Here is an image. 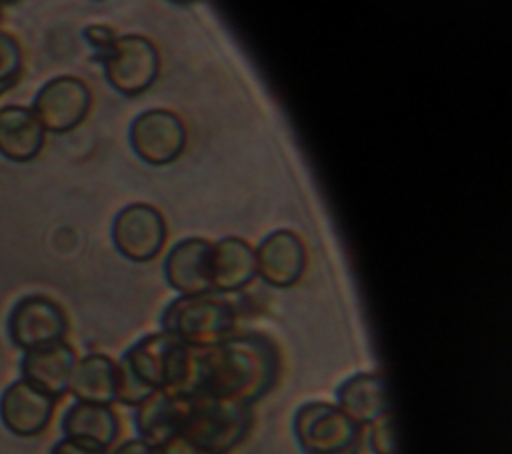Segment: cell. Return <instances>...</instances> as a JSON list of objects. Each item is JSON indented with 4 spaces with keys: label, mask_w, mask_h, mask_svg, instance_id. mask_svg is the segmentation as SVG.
Wrapping results in <instances>:
<instances>
[{
    "label": "cell",
    "mask_w": 512,
    "mask_h": 454,
    "mask_svg": "<svg viewBox=\"0 0 512 454\" xmlns=\"http://www.w3.org/2000/svg\"><path fill=\"white\" fill-rule=\"evenodd\" d=\"M62 432L64 438L108 450L120 434V420L112 406L76 400L62 416Z\"/></svg>",
    "instance_id": "cell-17"
},
{
    "label": "cell",
    "mask_w": 512,
    "mask_h": 454,
    "mask_svg": "<svg viewBox=\"0 0 512 454\" xmlns=\"http://www.w3.org/2000/svg\"><path fill=\"white\" fill-rule=\"evenodd\" d=\"M242 292L178 296L160 314V330L190 348L214 346L236 332L238 320L248 310Z\"/></svg>",
    "instance_id": "cell-2"
},
{
    "label": "cell",
    "mask_w": 512,
    "mask_h": 454,
    "mask_svg": "<svg viewBox=\"0 0 512 454\" xmlns=\"http://www.w3.org/2000/svg\"><path fill=\"white\" fill-rule=\"evenodd\" d=\"M66 332L68 316L64 308L44 294L20 298L8 314V336L24 352L64 340Z\"/></svg>",
    "instance_id": "cell-8"
},
{
    "label": "cell",
    "mask_w": 512,
    "mask_h": 454,
    "mask_svg": "<svg viewBox=\"0 0 512 454\" xmlns=\"http://www.w3.org/2000/svg\"><path fill=\"white\" fill-rule=\"evenodd\" d=\"M56 400L24 378L12 382L0 398V418L16 436H38L52 420Z\"/></svg>",
    "instance_id": "cell-12"
},
{
    "label": "cell",
    "mask_w": 512,
    "mask_h": 454,
    "mask_svg": "<svg viewBox=\"0 0 512 454\" xmlns=\"http://www.w3.org/2000/svg\"><path fill=\"white\" fill-rule=\"evenodd\" d=\"M334 396L336 406L362 428L390 412L386 380L376 372L352 374L336 388Z\"/></svg>",
    "instance_id": "cell-16"
},
{
    "label": "cell",
    "mask_w": 512,
    "mask_h": 454,
    "mask_svg": "<svg viewBox=\"0 0 512 454\" xmlns=\"http://www.w3.org/2000/svg\"><path fill=\"white\" fill-rule=\"evenodd\" d=\"M76 360V352L66 340L44 344L24 352L20 362L22 378L58 400L68 392V382Z\"/></svg>",
    "instance_id": "cell-14"
},
{
    "label": "cell",
    "mask_w": 512,
    "mask_h": 454,
    "mask_svg": "<svg viewBox=\"0 0 512 454\" xmlns=\"http://www.w3.org/2000/svg\"><path fill=\"white\" fill-rule=\"evenodd\" d=\"M184 408V396L156 390L140 406H136L134 424L140 440L156 446L178 434Z\"/></svg>",
    "instance_id": "cell-20"
},
{
    "label": "cell",
    "mask_w": 512,
    "mask_h": 454,
    "mask_svg": "<svg viewBox=\"0 0 512 454\" xmlns=\"http://www.w3.org/2000/svg\"><path fill=\"white\" fill-rule=\"evenodd\" d=\"M92 106L90 86L78 76H56L48 80L32 102V112L44 130L64 134L80 126Z\"/></svg>",
    "instance_id": "cell-7"
},
{
    "label": "cell",
    "mask_w": 512,
    "mask_h": 454,
    "mask_svg": "<svg viewBox=\"0 0 512 454\" xmlns=\"http://www.w3.org/2000/svg\"><path fill=\"white\" fill-rule=\"evenodd\" d=\"M112 454H152V446L140 438H132L122 442Z\"/></svg>",
    "instance_id": "cell-26"
},
{
    "label": "cell",
    "mask_w": 512,
    "mask_h": 454,
    "mask_svg": "<svg viewBox=\"0 0 512 454\" xmlns=\"http://www.w3.org/2000/svg\"><path fill=\"white\" fill-rule=\"evenodd\" d=\"M368 446L374 454H398L392 412L368 424Z\"/></svg>",
    "instance_id": "cell-22"
},
{
    "label": "cell",
    "mask_w": 512,
    "mask_h": 454,
    "mask_svg": "<svg viewBox=\"0 0 512 454\" xmlns=\"http://www.w3.org/2000/svg\"><path fill=\"white\" fill-rule=\"evenodd\" d=\"M256 278L274 288H288L296 284L308 262L302 238L288 228L274 230L256 248Z\"/></svg>",
    "instance_id": "cell-11"
},
{
    "label": "cell",
    "mask_w": 512,
    "mask_h": 454,
    "mask_svg": "<svg viewBox=\"0 0 512 454\" xmlns=\"http://www.w3.org/2000/svg\"><path fill=\"white\" fill-rule=\"evenodd\" d=\"M210 252L212 242L206 238H184L170 248L164 260V278L178 296L212 292Z\"/></svg>",
    "instance_id": "cell-13"
},
{
    "label": "cell",
    "mask_w": 512,
    "mask_h": 454,
    "mask_svg": "<svg viewBox=\"0 0 512 454\" xmlns=\"http://www.w3.org/2000/svg\"><path fill=\"white\" fill-rule=\"evenodd\" d=\"M112 242L132 262L154 260L166 242L164 216L150 204H128L112 222Z\"/></svg>",
    "instance_id": "cell-10"
},
{
    "label": "cell",
    "mask_w": 512,
    "mask_h": 454,
    "mask_svg": "<svg viewBox=\"0 0 512 454\" xmlns=\"http://www.w3.org/2000/svg\"><path fill=\"white\" fill-rule=\"evenodd\" d=\"M280 350L262 332H234L226 340L192 348V366L182 396H214L252 406L280 376Z\"/></svg>",
    "instance_id": "cell-1"
},
{
    "label": "cell",
    "mask_w": 512,
    "mask_h": 454,
    "mask_svg": "<svg viewBox=\"0 0 512 454\" xmlns=\"http://www.w3.org/2000/svg\"><path fill=\"white\" fill-rule=\"evenodd\" d=\"M68 392L78 402L112 406L116 402V362L100 352L78 358L70 374Z\"/></svg>",
    "instance_id": "cell-19"
},
{
    "label": "cell",
    "mask_w": 512,
    "mask_h": 454,
    "mask_svg": "<svg viewBox=\"0 0 512 454\" xmlns=\"http://www.w3.org/2000/svg\"><path fill=\"white\" fill-rule=\"evenodd\" d=\"M94 60L102 64L108 84L124 96L146 92L160 74L158 48L142 34L116 36L106 50L94 54Z\"/></svg>",
    "instance_id": "cell-6"
},
{
    "label": "cell",
    "mask_w": 512,
    "mask_h": 454,
    "mask_svg": "<svg viewBox=\"0 0 512 454\" xmlns=\"http://www.w3.org/2000/svg\"><path fill=\"white\" fill-rule=\"evenodd\" d=\"M50 454H106V450L88 446V444L78 442V440L62 438V440H58V442L52 446Z\"/></svg>",
    "instance_id": "cell-25"
},
{
    "label": "cell",
    "mask_w": 512,
    "mask_h": 454,
    "mask_svg": "<svg viewBox=\"0 0 512 454\" xmlns=\"http://www.w3.org/2000/svg\"><path fill=\"white\" fill-rule=\"evenodd\" d=\"M152 454H206L196 444H192L182 434H176L156 446H152Z\"/></svg>",
    "instance_id": "cell-24"
},
{
    "label": "cell",
    "mask_w": 512,
    "mask_h": 454,
    "mask_svg": "<svg viewBox=\"0 0 512 454\" xmlns=\"http://www.w3.org/2000/svg\"><path fill=\"white\" fill-rule=\"evenodd\" d=\"M118 364L150 392L168 390L182 396L190 376L192 348L172 334L158 330L136 340Z\"/></svg>",
    "instance_id": "cell-4"
},
{
    "label": "cell",
    "mask_w": 512,
    "mask_h": 454,
    "mask_svg": "<svg viewBox=\"0 0 512 454\" xmlns=\"http://www.w3.org/2000/svg\"><path fill=\"white\" fill-rule=\"evenodd\" d=\"M24 68V54L18 40L0 30V94L16 84Z\"/></svg>",
    "instance_id": "cell-21"
},
{
    "label": "cell",
    "mask_w": 512,
    "mask_h": 454,
    "mask_svg": "<svg viewBox=\"0 0 512 454\" xmlns=\"http://www.w3.org/2000/svg\"><path fill=\"white\" fill-rule=\"evenodd\" d=\"M256 278L254 248L236 236H226L212 242L210 252V282L212 292L236 294Z\"/></svg>",
    "instance_id": "cell-15"
},
{
    "label": "cell",
    "mask_w": 512,
    "mask_h": 454,
    "mask_svg": "<svg viewBox=\"0 0 512 454\" xmlns=\"http://www.w3.org/2000/svg\"><path fill=\"white\" fill-rule=\"evenodd\" d=\"M116 36H118L116 30L108 24H90L84 28V38L94 48V54L106 50L114 42Z\"/></svg>",
    "instance_id": "cell-23"
},
{
    "label": "cell",
    "mask_w": 512,
    "mask_h": 454,
    "mask_svg": "<svg viewBox=\"0 0 512 454\" xmlns=\"http://www.w3.org/2000/svg\"><path fill=\"white\" fill-rule=\"evenodd\" d=\"M292 432L304 454H358L364 428L326 400L304 402L292 420Z\"/></svg>",
    "instance_id": "cell-5"
},
{
    "label": "cell",
    "mask_w": 512,
    "mask_h": 454,
    "mask_svg": "<svg viewBox=\"0 0 512 454\" xmlns=\"http://www.w3.org/2000/svg\"><path fill=\"white\" fill-rule=\"evenodd\" d=\"M46 130L26 106L0 108V154L12 162H30L44 148Z\"/></svg>",
    "instance_id": "cell-18"
},
{
    "label": "cell",
    "mask_w": 512,
    "mask_h": 454,
    "mask_svg": "<svg viewBox=\"0 0 512 454\" xmlns=\"http://www.w3.org/2000/svg\"><path fill=\"white\" fill-rule=\"evenodd\" d=\"M252 422L254 414L248 404L214 396H184L178 434L206 454H230L244 442Z\"/></svg>",
    "instance_id": "cell-3"
},
{
    "label": "cell",
    "mask_w": 512,
    "mask_h": 454,
    "mask_svg": "<svg viewBox=\"0 0 512 454\" xmlns=\"http://www.w3.org/2000/svg\"><path fill=\"white\" fill-rule=\"evenodd\" d=\"M128 140L140 160L152 166H164L182 154L186 126L178 114L164 108H150L132 120Z\"/></svg>",
    "instance_id": "cell-9"
}]
</instances>
